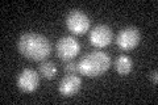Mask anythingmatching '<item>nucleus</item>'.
<instances>
[{
	"instance_id": "f257e3e1",
	"label": "nucleus",
	"mask_w": 158,
	"mask_h": 105,
	"mask_svg": "<svg viewBox=\"0 0 158 105\" xmlns=\"http://www.w3.org/2000/svg\"><path fill=\"white\" fill-rule=\"evenodd\" d=\"M19 53L31 61H45L52 53V42L44 34L27 32L19 37Z\"/></svg>"
},
{
	"instance_id": "f03ea898",
	"label": "nucleus",
	"mask_w": 158,
	"mask_h": 105,
	"mask_svg": "<svg viewBox=\"0 0 158 105\" xmlns=\"http://www.w3.org/2000/svg\"><path fill=\"white\" fill-rule=\"evenodd\" d=\"M111 67V58L102 50H94L85 54L78 62V72L88 78L100 76Z\"/></svg>"
},
{
	"instance_id": "7ed1b4c3",
	"label": "nucleus",
	"mask_w": 158,
	"mask_h": 105,
	"mask_svg": "<svg viewBox=\"0 0 158 105\" xmlns=\"http://www.w3.org/2000/svg\"><path fill=\"white\" fill-rule=\"evenodd\" d=\"M66 28L69 32H71L75 36H83L86 32H88L91 25V20L81 9H73L66 14Z\"/></svg>"
},
{
	"instance_id": "20e7f679",
	"label": "nucleus",
	"mask_w": 158,
	"mask_h": 105,
	"mask_svg": "<svg viewBox=\"0 0 158 105\" xmlns=\"http://www.w3.org/2000/svg\"><path fill=\"white\" fill-rule=\"evenodd\" d=\"M56 50H57L58 58H61L62 61H65V62L71 61L81 51V43L78 42V39L75 37L65 36L58 39Z\"/></svg>"
},
{
	"instance_id": "39448f33",
	"label": "nucleus",
	"mask_w": 158,
	"mask_h": 105,
	"mask_svg": "<svg viewBox=\"0 0 158 105\" xmlns=\"http://www.w3.org/2000/svg\"><path fill=\"white\" fill-rule=\"evenodd\" d=\"M141 41V33L135 26H125L116 36V45L124 51H129L137 47Z\"/></svg>"
},
{
	"instance_id": "423d86ee",
	"label": "nucleus",
	"mask_w": 158,
	"mask_h": 105,
	"mask_svg": "<svg viewBox=\"0 0 158 105\" xmlns=\"http://www.w3.org/2000/svg\"><path fill=\"white\" fill-rule=\"evenodd\" d=\"M113 34H112V29L104 24H99L96 26H94L90 32V43L94 47L98 49H103L108 46L112 42Z\"/></svg>"
},
{
	"instance_id": "0eeeda50",
	"label": "nucleus",
	"mask_w": 158,
	"mask_h": 105,
	"mask_svg": "<svg viewBox=\"0 0 158 105\" xmlns=\"http://www.w3.org/2000/svg\"><path fill=\"white\" fill-rule=\"evenodd\" d=\"M16 84L23 92L32 93L40 86V75L37 74V71H34L32 68H24L17 75Z\"/></svg>"
},
{
	"instance_id": "6e6552de",
	"label": "nucleus",
	"mask_w": 158,
	"mask_h": 105,
	"mask_svg": "<svg viewBox=\"0 0 158 105\" xmlns=\"http://www.w3.org/2000/svg\"><path fill=\"white\" fill-rule=\"evenodd\" d=\"M82 88V79L75 74H67L59 82L58 91L63 97H71L77 95Z\"/></svg>"
},
{
	"instance_id": "1a4fd4ad",
	"label": "nucleus",
	"mask_w": 158,
	"mask_h": 105,
	"mask_svg": "<svg viewBox=\"0 0 158 105\" xmlns=\"http://www.w3.org/2000/svg\"><path fill=\"white\" fill-rule=\"evenodd\" d=\"M115 68L116 71L123 75V76H125V75L131 74L132 70H133V61L129 55H125V54H123V55H118L115 61Z\"/></svg>"
},
{
	"instance_id": "9d476101",
	"label": "nucleus",
	"mask_w": 158,
	"mask_h": 105,
	"mask_svg": "<svg viewBox=\"0 0 158 105\" xmlns=\"http://www.w3.org/2000/svg\"><path fill=\"white\" fill-rule=\"evenodd\" d=\"M38 72L41 74L42 78L50 80L57 75V66L54 64L53 61H42V63H40Z\"/></svg>"
},
{
	"instance_id": "9b49d317",
	"label": "nucleus",
	"mask_w": 158,
	"mask_h": 105,
	"mask_svg": "<svg viewBox=\"0 0 158 105\" xmlns=\"http://www.w3.org/2000/svg\"><path fill=\"white\" fill-rule=\"evenodd\" d=\"M63 70H65L66 74H75V72H78V63L74 62L73 59L71 61H66L65 66H63Z\"/></svg>"
},
{
	"instance_id": "f8f14e48",
	"label": "nucleus",
	"mask_w": 158,
	"mask_h": 105,
	"mask_svg": "<svg viewBox=\"0 0 158 105\" xmlns=\"http://www.w3.org/2000/svg\"><path fill=\"white\" fill-rule=\"evenodd\" d=\"M150 82L154 84V86L158 83V72H157V70H153V71L150 72Z\"/></svg>"
}]
</instances>
